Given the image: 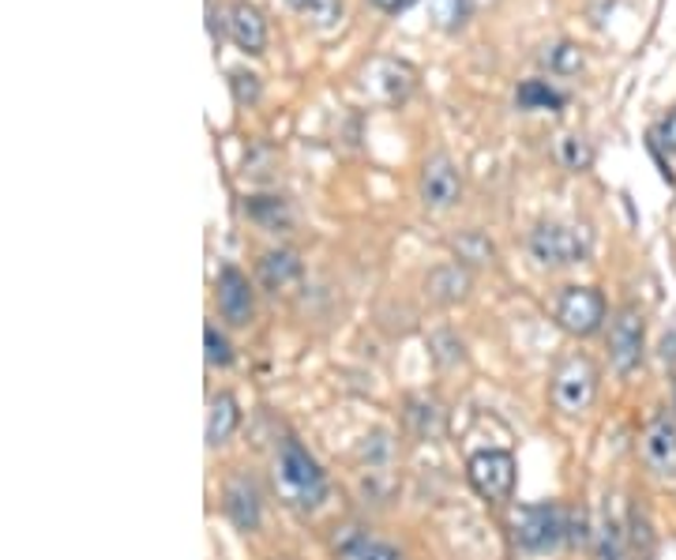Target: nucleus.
<instances>
[{
  "mask_svg": "<svg viewBox=\"0 0 676 560\" xmlns=\"http://www.w3.org/2000/svg\"><path fill=\"white\" fill-rule=\"evenodd\" d=\"M594 546H597V560H628V531L605 515L594 531Z\"/></svg>",
  "mask_w": 676,
  "mask_h": 560,
  "instance_id": "19",
  "label": "nucleus"
},
{
  "mask_svg": "<svg viewBox=\"0 0 676 560\" xmlns=\"http://www.w3.org/2000/svg\"><path fill=\"white\" fill-rule=\"evenodd\" d=\"M278 481L293 497V504L301 508H319L327 500V474L319 470V463L298 444V440H282L278 448Z\"/></svg>",
  "mask_w": 676,
  "mask_h": 560,
  "instance_id": "1",
  "label": "nucleus"
},
{
  "mask_svg": "<svg viewBox=\"0 0 676 560\" xmlns=\"http://www.w3.org/2000/svg\"><path fill=\"white\" fill-rule=\"evenodd\" d=\"M372 4H379L384 12H399V8H410L413 0H372Z\"/></svg>",
  "mask_w": 676,
  "mask_h": 560,
  "instance_id": "32",
  "label": "nucleus"
},
{
  "mask_svg": "<svg viewBox=\"0 0 676 560\" xmlns=\"http://www.w3.org/2000/svg\"><path fill=\"white\" fill-rule=\"evenodd\" d=\"M230 38L244 49V53H264V46H267L264 15H259L252 4H244V0L241 4H233L230 8Z\"/></svg>",
  "mask_w": 676,
  "mask_h": 560,
  "instance_id": "13",
  "label": "nucleus"
},
{
  "mask_svg": "<svg viewBox=\"0 0 676 560\" xmlns=\"http://www.w3.org/2000/svg\"><path fill=\"white\" fill-rule=\"evenodd\" d=\"M237 421H241V410H237V398L230 392L210 395V410H207V444L218 448L237 432Z\"/></svg>",
  "mask_w": 676,
  "mask_h": 560,
  "instance_id": "15",
  "label": "nucleus"
},
{
  "mask_svg": "<svg viewBox=\"0 0 676 560\" xmlns=\"http://www.w3.org/2000/svg\"><path fill=\"white\" fill-rule=\"evenodd\" d=\"M462 192V181H459V169L447 155H433L421 169V200H425V207L433 211H444L451 207L455 200H459Z\"/></svg>",
  "mask_w": 676,
  "mask_h": 560,
  "instance_id": "9",
  "label": "nucleus"
},
{
  "mask_svg": "<svg viewBox=\"0 0 676 560\" xmlns=\"http://www.w3.org/2000/svg\"><path fill=\"white\" fill-rule=\"evenodd\" d=\"M642 354H647V317L639 305H624L608 324V361L620 377H631L642 365Z\"/></svg>",
  "mask_w": 676,
  "mask_h": 560,
  "instance_id": "3",
  "label": "nucleus"
},
{
  "mask_svg": "<svg viewBox=\"0 0 676 560\" xmlns=\"http://www.w3.org/2000/svg\"><path fill=\"white\" fill-rule=\"evenodd\" d=\"M338 560H406L402 549H395L391 541H379L365 531L346 527L342 538H335Z\"/></svg>",
  "mask_w": 676,
  "mask_h": 560,
  "instance_id": "12",
  "label": "nucleus"
},
{
  "mask_svg": "<svg viewBox=\"0 0 676 560\" xmlns=\"http://www.w3.org/2000/svg\"><path fill=\"white\" fill-rule=\"evenodd\" d=\"M298 275H301V260H298V252H290V249H270L264 252V260H259V283L275 294L286 290Z\"/></svg>",
  "mask_w": 676,
  "mask_h": 560,
  "instance_id": "17",
  "label": "nucleus"
},
{
  "mask_svg": "<svg viewBox=\"0 0 676 560\" xmlns=\"http://www.w3.org/2000/svg\"><path fill=\"white\" fill-rule=\"evenodd\" d=\"M673 418H676V380H673Z\"/></svg>",
  "mask_w": 676,
  "mask_h": 560,
  "instance_id": "33",
  "label": "nucleus"
},
{
  "mask_svg": "<svg viewBox=\"0 0 676 560\" xmlns=\"http://www.w3.org/2000/svg\"><path fill=\"white\" fill-rule=\"evenodd\" d=\"M230 91H233L237 106H256L259 95H264V83H259L256 72H244V68H237V72H230Z\"/></svg>",
  "mask_w": 676,
  "mask_h": 560,
  "instance_id": "25",
  "label": "nucleus"
},
{
  "mask_svg": "<svg viewBox=\"0 0 676 560\" xmlns=\"http://www.w3.org/2000/svg\"><path fill=\"white\" fill-rule=\"evenodd\" d=\"M433 343L436 346H444V350H436V358L444 361V365H455V361H462V343L455 335H447V331H439V335H433Z\"/></svg>",
  "mask_w": 676,
  "mask_h": 560,
  "instance_id": "30",
  "label": "nucleus"
},
{
  "mask_svg": "<svg viewBox=\"0 0 676 560\" xmlns=\"http://www.w3.org/2000/svg\"><path fill=\"white\" fill-rule=\"evenodd\" d=\"M222 508H226V515H230V523H233L237 531L252 534V531L259 527V515H264V497H259L256 481L241 474V478L226 481Z\"/></svg>",
  "mask_w": 676,
  "mask_h": 560,
  "instance_id": "10",
  "label": "nucleus"
},
{
  "mask_svg": "<svg viewBox=\"0 0 676 560\" xmlns=\"http://www.w3.org/2000/svg\"><path fill=\"white\" fill-rule=\"evenodd\" d=\"M428 12L439 31H459L470 20V0H428Z\"/></svg>",
  "mask_w": 676,
  "mask_h": 560,
  "instance_id": "23",
  "label": "nucleus"
},
{
  "mask_svg": "<svg viewBox=\"0 0 676 560\" xmlns=\"http://www.w3.org/2000/svg\"><path fill=\"white\" fill-rule=\"evenodd\" d=\"M597 395V369L590 358L571 354L568 361H560V369L553 372V403L564 414H582L594 406Z\"/></svg>",
  "mask_w": 676,
  "mask_h": 560,
  "instance_id": "5",
  "label": "nucleus"
},
{
  "mask_svg": "<svg viewBox=\"0 0 676 560\" xmlns=\"http://www.w3.org/2000/svg\"><path fill=\"white\" fill-rule=\"evenodd\" d=\"M252 309H256V305H252L249 278L237 267L218 271V312H222V320H230L233 327H244L252 320Z\"/></svg>",
  "mask_w": 676,
  "mask_h": 560,
  "instance_id": "11",
  "label": "nucleus"
},
{
  "mask_svg": "<svg viewBox=\"0 0 676 560\" xmlns=\"http://www.w3.org/2000/svg\"><path fill=\"white\" fill-rule=\"evenodd\" d=\"M244 215L267 234H282L293 223V211L282 196H249L244 200Z\"/></svg>",
  "mask_w": 676,
  "mask_h": 560,
  "instance_id": "14",
  "label": "nucleus"
},
{
  "mask_svg": "<svg viewBox=\"0 0 676 560\" xmlns=\"http://www.w3.org/2000/svg\"><path fill=\"white\" fill-rule=\"evenodd\" d=\"M379 75H384V80H387V98H402V95H410L413 75H410V68H406V64L387 61L384 68H379Z\"/></svg>",
  "mask_w": 676,
  "mask_h": 560,
  "instance_id": "28",
  "label": "nucleus"
},
{
  "mask_svg": "<svg viewBox=\"0 0 676 560\" xmlns=\"http://www.w3.org/2000/svg\"><path fill=\"white\" fill-rule=\"evenodd\" d=\"M530 257H534L541 267L582 264V260L590 257V234L575 230V226H560V223H541L538 230L530 234Z\"/></svg>",
  "mask_w": 676,
  "mask_h": 560,
  "instance_id": "2",
  "label": "nucleus"
},
{
  "mask_svg": "<svg viewBox=\"0 0 676 560\" xmlns=\"http://www.w3.org/2000/svg\"><path fill=\"white\" fill-rule=\"evenodd\" d=\"M451 249H455V257H459L462 264H493V257H496V245L478 230L459 234L451 241Z\"/></svg>",
  "mask_w": 676,
  "mask_h": 560,
  "instance_id": "21",
  "label": "nucleus"
},
{
  "mask_svg": "<svg viewBox=\"0 0 676 560\" xmlns=\"http://www.w3.org/2000/svg\"><path fill=\"white\" fill-rule=\"evenodd\" d=\"M515 102H519V109H560L568 98H564V91H556L553 83L527 80V83H519V91H515Z\"/></svg>",
  "mask_w": 676,
  "mask_h": 560,
  "instance_id": "20",
  "label": "nucleus"
},
{
  "mask_svg": "<svg viewBox=\"0 0 676 560\" xmlns=\"http://www.w3.org/2000/svg\"><path fill=\"white\" fill-rule=\"evenodd\" d=\"M410 421L418 429V437H436L439 426H444V418H439L433 403H410Z\"/></svg>",
  "mask_w": 676,
  "mask_h": 560,
  "instance_id": "27",
  "label": "nucleus"
},
{
  "mask_svg": "<svg viewBox=\"0 0 676 560\" xmlns=\"http://www.w3.org/2000/svg\"><path fill=\"white\" fill-rule=\"evenodd\" d=\"M293 12L309 15L319 31H331L338 20H342V0H286Z\"/></svg>",
  "mask_w": 676,
  "mask_h": 560,
  "instance_id": "22",
  "label": "nucleus"
},
{
  "mask_svg": "<svg viewBox=\"0 0 676 560\" xmlns=\"http://www.w3.org/2000/svg\"><path fill=\"white\" fill-rule=\"evenodd\" d=\"M560 163L575 169V174H582V169H590L594 163V151H590L587 140H579V135H564L560 140Z\"/></svg>",
  "mask_w": 676,
  "mask_h": 560,
  "instance_id": "26",
  "label": "nucleus"
},
{
  "mask_svg": "<svg viewBox=\"0 0 676 560\" xmlns=\"http://www.w3.org/2000/svg\"><path fill=\"white\" fill-rule=\"evenodd\" d=\"M203 346H207V365H210V369H226V365H233L230 338H226L215 324L203 327Z\"/></svg>",
  "mask_w": 676,
  "mask_h": 560,
  "instance_id": "24",
  "label": "nucleus"
},
{
  "mask_svg": "<svg viewBox=\"0 0 676 560\" xmlns=\"http://www.w3.org/2000/svg\"><path fill=\"white\" fill-rule=\"evenodd\" d=\"M553 317L568 335L587 338L605 324V297L594 286H568V290L556 297Z\"/></svg>",
  "mask_w": 676,
  "mask_h": 560,
  "instance_id": "6",
  "label": "nucleus"
},
{
  "mask_svg": "<svg viewBox=\"0 0 676 560\" xmlns=\"http://www.w3.org/2000/svg\"><path fill=\"white\" fill-rule=\"evenodd\" d=\"M642 463L654 478L676 481V418L673 414H657L642 432Z\"/></svg>",
  "mask_w": 676,
  "mask_h": 560,
  "instance_id": "7",
  "label": "nucleus"
},
{
  "mask_svg": "<svg viewBox=\"0 0 676 560\" xmlns=\"http://www.w3.org/2000/svg\"><path fill=\"white\" fill-rule=\"evenodd\" d=\"M541 64L553 75H579L582 68H587V57H582V49L575 46V41H553V46H545V53H541Z\"/></svg>",
  "mask_w": 676,
  "mask_h": 560,
  "instance_id": "18",
  "label": "nucleus"
},
{
  "mask_svg": "<svg viewBox=\"0 0 676 560\" xmlns=\"http://www.w3.org/2000/svg\"><path fill=\"white\" fill-rule=\"evenodd\" d=\"M654 143L662 151H669V155H676V106L662 117V124L654 129Z\"/></svg>",
  "mask_w": 676,
  "mask_h": 560,
  "instance_id": "29",
  "label": "nucleus"
},
{
  "mask_svg": "<svg viewBox=\"0 0 676 560\" xmlns=\"http://www.w3.org/2000/svg\"><path fill=\"white\" fill-rule=\"evenodd\" d=\"M470 481L485 500L504 504L515 489V460L507 452H478L470 460Z\"/></svg>",
  "mask_w": 676,
  "mask_h": 560,
  "instance_id": "8",
  "label": "nucleus"
},
{
  "mask_svg": "<svg viewBox=\"0 0 676 560\" xmlns=\"http://www.w3.org/2000/svg\"><path fill=\"white\" fill-rule=\"evenodd\" d=\"M657 358H662L665 365H676V331H669V335L662 338V346H657Z\"/></svg>",
  "mask_w": 676,
  "mask_h": 560,
  "instance_id": "31",
  "label": "nucleus"
},
{
  "mask_svg": "<svg viewBox=\"0 0 676 560\" xmlns=\"http://www.w3.org/2000/svg\"><path fill=\"white\" fill-rule=\"evenodd\" d=\"M428 297L439 305H455L470 294V275L459 264H439L428 271Z\"/></svg>",
  "mask_w": 676,
  "mask_h": 560,
  "instance_id": "16",
  "label": "nucleus"
},
{
  "mask_svg": "<svg viewBox=\"0 0 676 560\" xmlns=\"http://www.w3.org/2000/svg\"><path fill=\"white\" fill-rule=\"evenodd\" d=\"M568 538V520L556 504H527L515 512V541L527 553H548Z\"/></svg>",
  "mask_w": 676,
  "mask_h": 560,
  "instance_id": "4",
  "label": "nucleus"
}]
</instances>
